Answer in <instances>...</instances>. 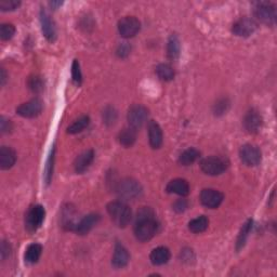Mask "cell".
Returning a JSON list of instances; mask_svg holds the SVG:
<instances>
[{
    "label": "cell",
    "instance_id": "1",
    "mask_svg": "<svg viewBox=\"0 0 277 277\" xmlns=\"http://www.w3.org/2000/svg\"><path fill=\"white\" fill-rule=\"evenodd\" d=\"M158 222L156 221L155 212L150 207H143L138 211L135 223V235L138 241L147 242L156 235Z\"/></svg>",
    "mask_w": 277,
    "mask_h": 277
},
{
    "label": "cell",
    "instance_id": "2",
    "mask_svg": "<svg viewBox=\"0 0 277 277\" xmlns=\"http://www.w3.org/2000/svg\"><path fill=\"white\" fill-rule=\"evenodd\" d=\"M111 221L118 227H126L131 221V209L124 201H111L108 205Z\"/></svg>",
    "mask_w": 277,
    "mask_h": 277
},
{
    "label": "cell",
    "instance_id": "3",
    "mask_svg": "<svg viewBox=\"0 0 277 277\" xmlns=\"http://www.w3.org/2000/svg\"><path fill=\"white\" fill-rule=\"evenodd\" d=\"M116 193L124 200H135L142 194V186L137 180L126 178L116 186Z\"/></svg>",
    "mask_w": 277,
    "mask_h": 277
},
{
    "label": "cell",
    "instance_id": "4",
    "mask_svg": "<svg viewBox=\"0 0 277 277\" xmlns=\"http://www.w3.org/2000/svg\"><path fill=\"white\" fill-rule=\"evenodd\" d=\"M254 17L261 23L274 25L276 22V6L273 2L260 1L254 4Z\"/></svg>",
    "mask_w": 277,
    "mask_h": 277
},
{
    "label": "cell",
    "instance_id": "5",
    "mask_svg": "<svg viewBox=\"0 0 277 277\" xmlns=\"http://www.w3.org/2000/svg\"><path fill=\"white\" fill-rule=\"evenodd\" d=\"M46 210L41 205L31 206L25 216V227L29 233L36 232L45 221Z\"/></svg>",
    "mask_w": 277,
    "mask_h": 277
},
{
    "label": "cell",
    "instance_id": "6",
    "mask_svg": "<svg viewBox=\"0 0 277 277\" xmlns=\"http://www.w3.org/2000/svg\"><path fill=\"white\" fill-rule=\"evenodd\" d=\"M228 167V162L225 158L219 156H210L202 159L200 169L208 175H220Z\"/></svg>",
    "mask_w": 277,
    "mask_h": 277
},
{
    "label": "cell",
    "instance_id": "7",
    "mask_svg": "<svg viewBox=\"0 0 277 277\" xmlns=\"http://www.w3.org/2000/svg\"><path fill=\"white\" fill-rule=\"evenodd\" d=\"M147 117H148V111L145 106H143L141 104L132 105L129 111H128V115H127L129 126L136 130L141 129L143 125L145 124Z\"/></svg>",
    "mask_w": 277,
    "mask_h": 277
},
{
    "label": "cell",
    "instance_id": "8",
    "mask_svg": "<svg viewBox=\"0 0 277 277\" xmlns=\"http://www.w3.org/2000/svg\"><path fill=\"white\" fill-rule=\"evenodd\" d=\"M239 156H241L242 162L249 167L258 166L262 161V154H261L260 148L252 144L243 145L239 151Z\"/></svg>",
    "mask_w": 277,
    "mask_h": 277
},
{
    "label": "cell",
    "instance_id": "9",
    "mask_svg": "<svg viewBox=\"0 0 277 277\" xmlns=\"http://www.w3.org/2000/svg\"><path fill=\"white\" fill-rule=\"evenodd\" d=\"M141 28V23L135 17H125L118 22V31L124 38L135 37Z\"/></svg>",
    "mask_w": 277,
    "mask_h": 277
},
{
    "label": "cell",
    "instance_id": "10",
    "mask_svg": "<svg viewBox=\"0 0 277 277\" xmlns=\"http://www.w3.org/2000/svg\"><path fill=\"white\" fill-rule=\"evenodd\" d=\"M42 108H44L42 101L35 98L28 101V102L21 104L17 109V113L20 116L25 117V118H34V117L38 116L41 113Z\"/></svg>",
    "mask_w": 277,
    "mask_h": 277
},
{
    "label": "cell",
    "instance_id": "11",
    "mask_svg": "<svg viewBox=\"0 0 277 277\" xmlns=\"http://www.w3.org/2000/svg\"><path fill=\"white\" fill-rule=\"evenodd\" d=\"M223 199H224V195L214 189H205L200 193L201 204L207 208H210V209H216L219 207Z\"/></svg>",
    "mask_w": 277,
    "mask_h": 277
},
{
    "label": "cell",
    "instance_id": "12",
    "mask_svg": "<svg viewBox=\"0 0 277 277\" xmlns=\"http://www.w3.org/2000/svg\"><path fill=\"white\" fill-rule=\"evenodd\" d=\"M257 29V23L253 19L242 18L233 24L232 31L238 37H248Z\"/></svg>",
    "mask_w": 277,
    "mask_h": 277
},
{
    "label": "cell",
    "instance_id": "13",
    "mask_svg": "<svg viewBox=\"0 0 277 277\" xmlns=\"http://www.w3.org/2000/svg\"><path fill=\"white\" fill-rule=\"evenodd\" d=\"M263 125V118L258 111L250 110L248 113L245 115L244 118V127L249 133H258Z\"/></svg>",
    "mask_w": 277,
    "mask_h": 277
},
{
    "label": "cell",
    "instance_id": "14",
    "mask_svg": "<svg viewBox=\"0 0 277 277\" xmlns=\"http://www.w3.org/2000/svg\"><path fill=\"white\" fill-rule=\"evenodd\" d=\"M40 23H41L42 34H44L47 40H49L51 42L55 41L56 39L55 24L53 22V20L51 19L49 13L44 9L40 11Z\"/></svg>",
    "mask_w": 277,
    "mask_h": 277
},
{
    "label": "cell",
    "instance_id": "15",
    "mask_svg": "<svg viewBox=\"0 0 277 277\" xmlns=\"http://www.w3.org/2000/svg\"><path fill=\"white\" fill-rule=\"evenodd\" d=\"M100 215L98 214H90L86 216L81 221H78L77 225L75 227V233H77L78 235H86L92 228L98 224V222L100 221Z\"/></svg>",
    "mask_w": 277,
    "mask_h": 277
},
{
    "label": "cell",
    "instance_id": "16",
    "mask_svg": "<svg viewBox=\"0 0 277 277\" xmlns=\"http://www.w3.org/2000/svg\"><path fill=\"white\" fill-rule=\"evenodd\" d=\"M148 140H150V144L154 150H157L163 144V130L155 120H151L148 124Z\"/></svg>",
    "mask_w": 277,
    "mask_h": 277
},
{
    "label": "cell",
    "instance_id": "17",
    "mask_svg": "<svg viewBox=\"0 0 277 277\" xmlns=\"http://www.w3.org/2000/svg\"><path fill=\"white\" fill-rule=\"evenodd\" d=\"M129 260L130 254L128 252L126 247L120 243H117L114 250L113 259H111V263H113L116 269H121L125 268V266L129 263Z\"/></svg>",
    "mask_w": 277,
    "mask_h": 277
},
{
    "label": "cell",
    "instance_id": "18",
    "mask_svg": "<svg viewBox=\"0 0 277 277\" xmlns=\"http://www.w3.org/2000/svg\"><path fill=\"white\" fill-rule=\"evenodd\" d=\"M166 191L170 194L188 196L190 194V184L184 179H173L167 184Z\"/></svg>",
    "mask_w": 277,
    "mask_h": 277
},
{
    "label": "cell",
    "instance_id": "19",
    "mask_svg": "<svg viewBox=\"0 0 277 277\" xmlns=\"http://www.w3.org/2000/svg\"><path fill=\"white\" fill-rule=\"evenodd\" d=\"M94 159V152L93 150H88L86 152L82 153L79 155L75 163H74V168L77 173H83L86 170L91 166V164Z\"/></svg>",
    "mask_w": 277,
    "mask_h": 277
},
{
    "label": "cell",
    "instance_id": "20",
    "mask_svg": "<svg viewBox=\"0 0 277 277\" xmlns=\"http://www.w3.org/2000/svg\"><path fill=\"white\" fill-rule=\"evenodd\" d=\"M15 161H17V154L11 147L2 146L0 148V167L2 170L12 168Z\"/></svg>",
    "mask_w": 277,
    "mask_h": 277
},
{
    "label": "cell",
    "instance_id": "21",
    "mask_svg": "<svg viewBox=\"0 0 277 277\" xmlns=\"http://www.w3.org/2000/svg\"><path fill=\"white\" fill-rule=\"evenodd\" d=\"M170 257H171V254H170L169 249L167 247H163V246L153 249L150 254L151 262L154 265L166 264L170 260Z\"/></svg>",
    "mask_w": 277,
    "mask_h": 277
},
{
    "label": "cell",
    "instance_id": "22",
    "mask_svg": "<svg viewBox=\"0 0 277 277\" xmlns=\"http://www.w3.org/2000/svg\"><path fill=\"white\" fill-rule=\"evenodd\" d=\"M137 140V130L129 127L122 130L118 136V141L120 145L124 147H131L136 143Z\"/></svg>",
    "mask_w": 277,
    "mask_h": 277
},
{
    "label": "cell",
    "instance_id": "23",
    "mask_svg": "<svg viewBox=\"0 0 277 277\" xmlns=\"http://www.w3.org/2000/svg\"><path fill=\"white\" fill-rule=\"evenodd\" d=\"M42 246L39 244H31L28 247L25 251V261L29 264H34L38 262L41 257Z\"/></svg>",
    "mask_w": 277,
    "mask_h": 277
},
{
    "label": "cell",
    "instance_id": "24",
    "mask_svg": "<svg viewBox=\"0 0 277 277\" xmlns=\"http://www.w3.org/2000/svg\"><path fill=\"white\" fill-rule=\"evenodd\" d=\"M200 157V152L196 148H188L184 152L181 153V155L179 156V163L182 165V166H190V165L194 164L197 159Z\"/></svg>",
    "mask_w": 277,
    "mask_h": 277
},
{
    "label": "cell",
    "instance_id": "25",
    "mask_svg": "<svg viewBox=\"0 0 277 277\" xmlns=\"http://www.w3.org/2000/svg\"><path fill=\"white\" fill-rule=\"evenodd\" d=\"M180 50H181V45L180 40L177 35H171L168 40V46H167V55L170 60H177L180 55Z\"/></svg>",
    "mask_w": 277,
    "mask_h": 277
},
{
    "label": "cell",
    "instance_id": "26",
    "mask_svg": "<svg viewBox=\"0 0 277 277\" xmlns=\"http://www.w3.org/2000/svg\"><path fill=\"white\" fill-rule=\"evenodd\" d=\"M208 225H209L208 218L205 216H200L189 223V230L195 234H199L205 232L208 228Z\"/></svg>",
    "mask_w": 277,
    "mask_h": 277
},
{
    "label": "cell",
    "instance_id": "27",
    "mask_svg": "<svg viewBox=\"0 0 277 277\" xmlns=\"http://www.w3.org/2000/svg\"><path fill=\"white\" fill-rule=\"evenodd\" d=\"M251 227H252V220L249 219L243 225L241 232H239V235L237 237V243H236L237 251H239V250H241L242 248H244L245 244H246V242H247V238L249 236V233H250V230H251Z\"/></svg>",
    "mask_w": 277,
    "mask_h": 277
},
{
    "label": "cell",
    "instance_id": "28",
    "mask_svg": "<svg viewBox=\"0 0 277 277\" xmlns=\"http://www.w3.org/2000/svg\"><path fill=\"white\" fill-rule=\"evenodd\" d=\"M89 124H90L89 117L83 116L81 118H78L77 120L74 121L73 124L67 128V133H69V135H76V133H79L86 129Z\"/></svg>",
    "mask_w": 277,
    "mask_h": 277
},
{
    "label": "cell",
    "instance_id": "29",
    "mask_svg": "<svg viewBox=\"0 0 277 277\" xmlns=\"http://www.w3.org/2000/svg\"><path fill=\"white\" fill-rule=\"evenodd\" d=\"M157 76L164 82H170L172 81L174 77V71L173 68L169 65V64H159L156 67Z\"/></svg>",
    "mask_w": 277,
    "mask_h": 277
},
{
    "label": "cell",
    "instance_id": "30",
    "mask_svg": "<svg viewBox=\"0 0 277 277\" xmlns=\"http://www.w3.org/2000/svg\"><path fill=\"white\" fill-rule=\"evenodd\" d=\"M55 148H53L51 151L49 157L47 159L46 168H45V181L47 184H50L53 175V167H55Z\"/></svg>",
    "mask_w": 277,
    "mask_h": 277
},
{
    "label": "cell",
    "instance_id": "31",
    "mask_svg": "<svg viewBox=\"0 0 277 277\" xmlns=\"http://www.w3.org/2000/svg\"><path fill=\"white\" fill-rule=\"evenodd\" d=\"M15 34V28L10 23H4L0 26V37L2 40H10Z\"/></svg>",
    "mask_w": 277,
    "mask_h": 277
},
{
    "label": "cell",
    "instance_id": "32",
    "mask_svg": "<svg viewBox=\"0 0 277 277\" xmlns=\"http://www.w3.org/2000/svg\"><path fill=\"white\" fill-rule=\"evenodd\" d=\"M28 88L34 93H39L44 90V81L39 76H31L28 79Z\"/></svg>",
    "mask_w": 277,
    "mask_h": 277
},
{
    "label": "cell",
    "instance_id": "33",
    "mask_svg": "<svg viewBox=\"0 0 277 277\" xmlns=\"http://www.w3.org/2000/svg\"><path fill=\"white\" fill-rule=\"evenodd\" d=\"M72 78L73 82L77 86H81L83 82V75L81 71V65H79V62L77 60H74L73 65H72Z\"/></svg>",
    "mask_w": 277,
    "mask_h": 277
},
{
    "label": "cell",
    "instance_id": "34",
    "mask_svg": "<svg viewBox=\"0 0 277 277\" xmlns=\"http://www.w3.org/2000/svg\"><path fill=\"white\" fill-rule=\"evenodd\" d=\"M117 114L113 108H106L103 111V120L106 125H113L116 121Z\"/></svg>",
    "mask_w": 277,
    "mask_h": 277
},
{
    "label": "cell",
    "instance_id": "35",
    "mask_svg": "<svg viewBox=\"0 0 277 277\" xmlns=\"http://www.w3.org/2000/svg\"><path fill=\"white\" fill-rule=\"evenodd\" d=\"M21 2L18 0H2L0 1V9L1 11H13V10L18 9L20 7Z\"/></svg>",
    "mask_w": 277,
    "mask_h": 277
},
{
    "label": "cell",
    "instance_id": "36",
    "mask_svg": "<svg viewBox=\"0 0 277 277\" xmlns=\"http://www.w3.org/2000/svg\"><path fill=\"white\" fill-rule=\"evenodd\" d=\"M0 129H1L2 133H6V132L11 131L12 130L11 121L6 119V118H4V117H1V119H0Z\"/></svg>",
    "mask_w": 277,
    "mask_h": 277
},
{
    "label": "cell",
    "instance_id": "37",
    "mask_svg": "<svg viewBox=\"0 0 277 277\" xmlns=\"http://www.w3.org/2000/svg\"><path fill=\"white\" fill-rule=\"evenodd\" d=\"M0 253H1V258L4 260L6 258H8L10 253H11V246H10V244L6 241H2L1 243V251H0Z\"/></svg>",
    "mask_w": 277,
    "mask_h": 277
},
{
    "label": "cell",
    "instance_id": "38",
    "mask_svg": "<svg viewBox=\"0 0 277 277\" xmlns=\"http://www.w3.org/2000/svg\"><path fill=\"white\" fill-rule=\"evenodd\" d=\"M186 208H188V201L185 199H179L173 205V209L177 212H183Z\"/></svg>",
    "mask_w": 277,
    "mask_h": 277
},
{
    "label": "cell",
    "instance_id": "39",
    "mask_svg": "<svg viewBox=\"0 0 277 277\" xmlns=\"http://www.w3.org/2000/svg\"><path fill=\"white\" fill-rule=\"evenodd\" d=\"M129 52H130V47L128 46L127 44L120 45L118 49H117V55H118L121 57L127 56L128 55H129Z\"/></svg>",
    "mask_w": 277,
    "mask_h": 277
},
{
    "label": "cell",
    "instance_id": "40",
    "mask_svg": "<svg viewBox=\"0 0 277 277\" xmlns=\"http://www.w3.org/2000/svg\"><path fill=\"white\" fill-rule=\"evenodd\" d=\"M227 106H228V104L225 102L224 100L221 101V102H218V104L216 105V114L217 115L224 114L225 111H226Z\"/></svg>",
    "mask_w": 277,
    "mask_h": 277
},
{
    "label": "cell",
    "instance_id": "41",
    "mask_svg": "<svg viewBox=\"0 0 277 277\" xmlns=\"http://www.w3.org/2000/svg\"><path fill=\"white\" fill-rule=\"evenodd\" d=\"M0 82H1V86H3L4 83L7 82V74L4 68H1V75H0Z\"/></svg>",
    "mask_w": 277,
    "mask_h": 277
},
{
    "label": "cell",
    "instance_id": "42",
    "mask_svg": "<svg viewBox=\"0 0 277 277\" xmlns=\"http://www.w3.org/2000/svg\"><path fill=\"white\" fill-rule=\"evenodd\" d=\"M62 3H63L62 1H52L49 4H50L52 9H57V7H60Z\"/></svg>",
    "mask_w": 277,
    "mask_h": 277
}]
</instances>
